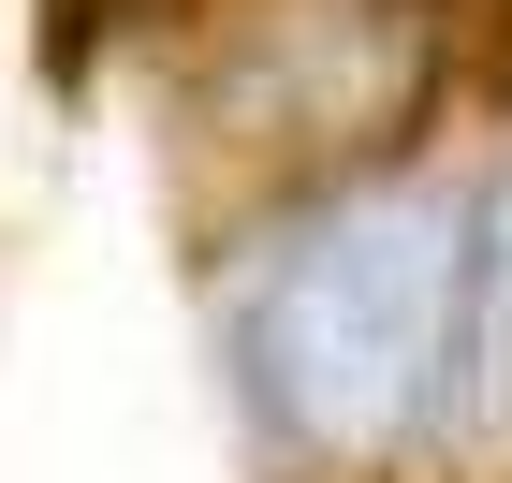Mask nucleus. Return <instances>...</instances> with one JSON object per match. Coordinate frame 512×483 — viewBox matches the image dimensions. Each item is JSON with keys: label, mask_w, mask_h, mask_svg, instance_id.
<instances>
[{"label": "nucleus", "mask_w": 512, "mask_h": 483, "mask_svg": "<svg viewBox=\"0 0 512 483\" xmlns=\"http://www.w3.org/2000/svg\"><path fill=\"white\" fill-rule=\"evenodd\" d=\"M425 469H512V161L469 176V308H454V396H439Z\"/></svg>", "instance_id": "nucleus-2"}, {"label": "nucleus", "mask_w": 512, "mask_h": 483, "mask_svg": "<svg viewBox=\"0 0 512 483\" xmlns=\"http://www.w3.org/2000/svg\"><path fill=\"white\" fill-rule=\"evenodd\" d=\"M205 308H220V381L264 469L293 483L425 469L439 396H454V308H469V176L439 161L293 176Z\"/></svg>", "instance_id": "nucleus-1"}]
</instances>
